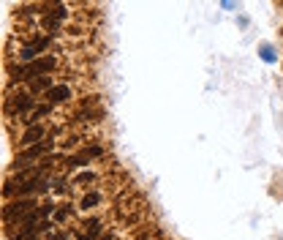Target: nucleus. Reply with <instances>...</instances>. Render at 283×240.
<instances>
[{
  "label": "nucleus",
  "instance_id": "5",
  "mask_svg": "<svg viewBox=\"0 0 283 240\" xmlns=\"http://www.w3.org/2000/svg\"><path fill=\"white\" fill-rule=\"evenodd\" d=\"M66 14H68V11H66V6H52V14L44 17V25H47L49 33H55V30L60 28V22L66 19Z\"/></svg>",
  "mask_w": 283,
  "mask_h": 240
},
{
  "label": "nucleus",
  "instance_id": "1",
  "mask_svg": "<svg viewBox=\"0 0 283 240\" xmlns=\"http://www.w3.org/2000/svg\"><path fill=\"white\" fill-rule=\"evenodd\" d=\"M33 210H38L33 199H14V202H8L6 205V224H14V221L22 224Z\"/></svg>",
  "mask_w": 283,
  "mask_h": 240
},
{
  "label": "nucleus",
  "instance_id": "4",
  "mask_svg": "<svg viewBox=\"0 0 283 240\" xmlns=\"http://www.w3.org/2000/svg\"><path fill=\"white\" fill-rule=\"evenodd\" d=\"M33 107V101H30V96L28 93H19V96H14L11 101H8V115H25V112Z\"/></svg>",
  "mask_w": 283,
  "mask_h": 240
},
{
  "label": "nucleus",
  "instance_id": "8",
  "mask_svg": "<svg viewBox=\"0 0 283 240\" xmlns=\"http://www.w3.org/2000/svg\"><path fill=\"white\" fill-rule=\"evenodd\" d=\"M52 88H55V85L49 82V76H35V79H30V90H33V93H38V90L49 93Z\"/></svg>",
  "mask_w": 283,
  "mask_h": 240
},
{
  "label": "nucleus",
  "instance_id": "10",
  "mask_svg": "<svg viewBox=\"0 0 283 240\" xmlns=\"http://www.w3.org/2000/svg\"><path fill=\"white\" fill-rule=\"evenodd\" d=\"M96 205H101V194H87V197H82V202H79V207L82 210H90V207H96Z\"/></svg>",
  "mask_w": 283,
  "mask_h": 240
},
{
  "label": "nucleus",
  "instance_id": "7",
  "mask_svg": "<svg viewBox=\"0 0 283 240\" xmlns=\"http://www.w3.org/2000/svg\"><path fill=\"white\" fill-rule=\"evenodd\" d=\"M71 90L66 88V85H55V88L47 93V104H57V101H68Z\"/></svg>",
  "mask_w": 283,
  "mask_h": 240
},
{
  "label": "nucleus",
  "instance_id": "13",
  "mask_svg": "<svg viewBox=\"0 0 283 240\" xmlns=\"http://www.w3.org/2000/svg\"><path fill=\"white\" fill-rule=\"evenodd\" d=\"M87 156H90V158L101 156V148H98V145H93V148H87Z\"/></svg>",
  "mask_w": 283,
  "mask_h": 240
},
{
  "label": "nucleus",
  "instance_id": "9",
  "mask_svg": "<svg viewBox=\"0 0 283 240\" xmlns=\"http://www.w3.org/2000/svg\"><path fill=\"white\" fill-rule=\"evenodd\" d=\"M49 112H52V104H41V107H35V110L28 115V120L30 123H33V120H41V117H47Z\"/></svg>",
  "mask_w": 283,
  "mask_h": 240
},
{
  "label": "nucleus",
  "instance_id": "11",
  "mask_svg": "<svg viewBox=\"0 0 283 240\" xmlns=\"http://www.w3.org/2000/svg\"><path fill=\"white\" fill-rule=\"evenodd\" d=\"M93 180H96V175H93V172H79V175H76V183H93Z\"/></svg>",
  "mask_w": 283,
  "mask_h": 240
},
{
  "label": "nucleus",
  "instance_id": "12",
  "mask_svg": "<svg viewBox=\"0 0 283 240\" xmlns=\"http://www.w3.org/2000/svg\"><path fill=\"white\" fill-rule=\"evenodd\" d=\"M68 213H71L68 207H57V210H55V219L57 221H66V219H68Z\"/></svg>",
  "mask_w": 283,
  "mask_h": 240
},
{
  "label": "nucleus",
  "instance_id": "3",
  "mask_svg": "<svg viewBox=\"0 0 283 240\" xmlns=\"http://www.w3.org/2000/svg\"><path fill=\"white\" fill-rule=\"evenodd\" d=\"M49 148H52V145H49L47 139H44V142L33 145V148H28V150H22V153H19V158H17V166H19V164H25V161H33V158L47 156V153H49Z\"/></svg>",
  "mask_w": 283,
  "mask_h": 240
},
{
  "label": "nucleus",
  "instance_id": "6",
  "mask_svg": "<svg viewBox=\"0 0 283 240\" xmlns=\"http://www.w3.org/2000/svg\"><path fill=\"white\" fill-rule=\"evenodd\" d=\"M44 137H47V129L44 126H30L25 134H22V145H38V142H44Z\"/></svg>",
  "mask_w": 283,
  "mask_h": 240
},
{
  "label": "nucleus",
  "instance_id": "2",
  "mask_svg": "<svg viewBox=\"0 0 283 240\" xmlns=\"http://www.w3.org/2000/svg\"><path fill=\"white\" fill-rule=\"evenodd\" d=\"M55 66H57V60L55 57H38V60H33V63H28L25 66V79H35V76H47L49 71H55Z\"/></svg>",
  "mask_w": 283,
  "mask_h": 240
}]
</instances>
